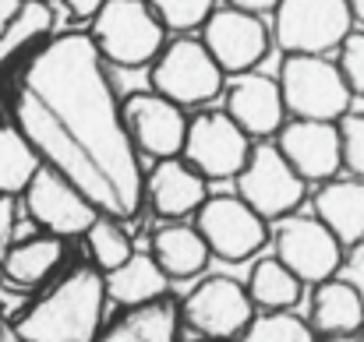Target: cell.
<instances>
[{
    "label": "cell",
    "instance_id": "cell-26",
    "mask_svg": "<svg viewBox=\"0 0 364 342\" xmlns=\"http://www.w3.org/2000/svg\"><path fill=\"white\" fill-rule=\"evenodd\" d=\"M50 32H53V7H50V0H21L18 14L0 32V57H11V53L39 43Z\"/></svg>",
    "mask_w": 364,
    "mask_h": 342
},
{
    "label": "cell",
    "instance_id": "cell-38",
    "mask_svg": "<svg viewBox=\"0 0 364 342\" xmlns=\"http://www.w3.org/2000/svg\"><path fill=\"white\" fill-rule=\"evenodd\" d=\"M358 332H361V336H364V321H361V329H358Z\"/></svg>",
    "mask_w": 364,
    "mask_h": 342
},
{
    "label": "cell",
    "instance_id": "cell-37",
    "mask_svg": "<svg viewBox=\"0 0 364 342\" xmlns=\"http://www.w3.org/2000/svg\"><path fill=\"white\" fill-rule=\"evenodd\" d=\"M350 4V14H354V21H364V0H347Z\"/></svg>",
    "mask_w": 364,
    "mask_h": 342
},
{
    "label": "cell",
    "instance_id": "cell-9",
    "mask_svg": "<svg viewBox=\"0 0 364 342\" xmlns=\"http://www.w3.org/2000/svg\"><path fill=\"white\" fill-rule=\"evenodd\" d=\"M195 226L205 236L213 258L223 261H247L269 243V219H262L237 194L205 198L195 212Z\"/></svg>",
    "mask_w": 364,
    "mask_h": 342
},
{
    "label": "cell",
    "instance_id": "cell-15",
    "mask_svg": "<svg viewBox=\"0 0 364 342\" xmlns=\"http://www.w3.org/2000/svg\"><path fill=\"white\" fill-rule=\"evenodd\" d=\"M121 110L127 134L138 152H145L152 159L181 155L184 134H188V116H184L181 103H173L159 92H141V96H131Z\"/></svg>",
    "mask_w": 364,
    "mask_h": 342
},
{
    "label": "cell",
    "instance_id": "cell-27",
    "mask_svg": "<svg viewBox=\"0 0 364 342\" xmlns=\"http://www.w3.org/2000/svg\"><path fill=\"white\" fill-rule=\"evenodd\" d=\"M244 339L251 342H311L315 339V329L308 318L294 314V307H276V311H262V314H251L247 329H244Z\"/></svg>",
    "mask_w": 364,
    "mask_h": 342
},
{
    "label": "cell",
    "instance_id": "cell-31",
    "mask_svg": "<svg viewBox=\"0 0 364 342\" xmlns=\"http://www.w3.org/2000/svg\"><path fill=\"white\" fill-rule=\"evenodd\" d=\"M336 50H340V60H336V64H340V71H343L350 92H354V96H364V35L350 28Z\"/></svg>",
    "mask_w": 364,
    "mask_h": 342
},
{
    "label": "cell",
    "instance_id": "cell-35",
    "mask_svg": "<svg viewBox=\"0 0 364 342\" xmlns=\"http://www.w3.org/2000/svg\"><path fill=\"white\" fill-rule=\"evenodd\" d=\"M279 0H230V7H241V11H255V14H265L272 11Z\"/></svg>",
    "mask_w": 364,
    "mask_h": 342
},
{
    "label": "cell",
    "instance_id": "cell-34",
    "mask_svg": "<svg viewBox=\"0 0 364 342\" xmlns=\"http://www.w3.org/2000/svg\"><path fill=\"white\" fill-rule=\"evenodd\" d=\"M64 4H68V11H71L75 18H92L107 0H64Z\"/></svg>",
    "mask_w": 364,
    "mask_h": 342
},
{
    "label": "cell",
    "instance_id": "cell-3",
    "mask_svg": "<svg viewBox=\"0 0 364 342\" xmlns=\"http://www.w3.org/2000/svg\"><path fill=\"white\" fill-rule=\"evenodd\" d=\"M276 82L287 114L304 120H340L354 99L340 64L326 53H287Z\"/></svg>",
    "mask_w": 364,
    "mask_h": 342
},
{
    "label": "cell",
    "instance_id": "cell-16",
    "mask_svg": "<svg viewBox=\"0 0 364 342\" xmlns=\"http://www.w3.org/2000/svg\"><path fill=\"white\" fill-rule=\"evenodd\" d=\"M145 198L163 219H188L209 198V187L184 155H166L156 159V170L145 180Z\"/></svg>",
    "mask_w": 364,
    "mask_h": 342
},
{
    "label": "cell",
    "instance_id": "cell-28",
    "mask_svg": "<svg viewBox=\"0 0 364 342\" xmlns=\"http://www.w3.org/2000/svg\"><path fill=\"white\" fill-rule=\"evenodd\" d=\"M85 236H89V250H92V261L100 265V268H114V265H121L124 258L131 254V240H127V233L121 229V219H114V216H96V223L85 229Z\"/></svg>",
    "mask_w": 364,
    "mask_h": 342
},
{
    "label": "cell",
    "instance_id": "cell-25",
    "mask_svg": "<svg viewBox=\"0 0 364 342\" xmlns=\"http://www.w3.org/2000/svg\"><path fill=\"white\" fill-rule=\"evenodd\" d=\"M43 166L36 148L18 127H0V194H21L32 173Z\"/></svg>",
    "mask_w": 364,
    "mask_h": 342
},
{
    "label": "cell",
    "instance_id": "cell-1",
    "mask_svg": "<svg viewBox=\"0 0 364 342\" xmlns=\"http://www.w3.org/2000/svg\"><path fill=\"white\" fill-rule=\"evenodd\" d=\"M7 106L43 166L71 180L103 216L127 223L141 212L145 177L89 32L57 35L28 53L7 85Z\"/></svg>",
    "mask_w": 364,
    "mask_h": 342
},
{
    "label": "cell",
    "instance_id": "cell-21",
    "mask_svg": "<svg viewBox=\"0 0 364 342\" xmlns=\"http://www.w3.org/2000/svg\"><path fill=\"white\" fill-rule=\"evenodd\" d=\"M315 216L333 229L340 243H354L364 236V180H322L315 194Z\"/></svg>",
    "mask_w": 364,
    "mask_h": 342
},
{
    "label": "cell",
    "instance_id": "cell-18",
    "mask_svg": "<svg viewBox=\"0 0 364 342\" xmlns=\"http://www.w3.org/2000/svg\"><path fill=\"white\" fill-rule=\"evenodd\" d=\"M311 329L322 336H354L364 321V297L340 275H329L322 282H315L311 293V314H308Z\"/></svg>",
    "mask_w": 364,
    "mask_h": 342
},
{
    "label": "cell",
    "instance_id": "cell-30",
    "mask_svg": "<svg viewBox=\"0 0 364 342\" xmlns=\"http://www.w3.org/2000/svg\"><path fill=\"white\" fill-rule=\"evenodd\" d=\"M340 127V148H343V166L364 180V114H347L336 120Z\"/></svg>",
    "mask_w": 364,
    "mask_h": 342
},
{
    "label": "cell",
    "instance_id": "cell-5",
    "mask_svg": "<svg viewBox=\"0 0 364 342\" xmlns=\"http://www.w3.org/2000/svg\"><path fill=\"white\" fill-rule=\"evenodd\" d=\"M272 35L283 53H329L354 28L347 0H279Z\"/></svg>",
    "mask_w": 364,
    "mask_h": 342
},
{
    "label": "cell",
    "instance_id": "cell-29",
    "mask_svg": "<svg viewBox=\"0 0 364 342\" xmlns=\"http://www.w3.org/2000/svg\"><path fill=\"white\" fill-rule=\"evenodd\" d=\"M152 7V14L163 21V28H173V32H191V28H202L205 18L213 14L216 0H145Z\"/></svg>",
    "mask_w": 364,
    "mask_h": 342
},
{
    "label": "cell",
    "instance_id": "cell-32",
    "mask_svg": "<svg viewBox=\"0 0 364 342\" xmlns=\"http://www.w3.org/2000/svg\"><path fill=\"white\" fill-rule=\"evenodd\" d=\"M336 275H340V279H347V282H350V286L364 297V236L361 240H354V243H350V250L340 258Z\"/></svg>",
    "mask_w": 364,
    "mask_h": 342
},
{
    "label": "cell",
    "instance_id": "cell-20",
    "mask_svg": "<svg viewBox=\"0 0 364 342\" xmlns=\"http://www.w3.org/2000/svg\"><path fill=\"white\" fill-rule=\"evenodd\" d=\"M152 258L170 279H191L209 265L213 250L198 226H188L184 219H170L163 229L152 233Z\"/></svg>",
    "mask_w": 364,
    "mask_h": 342
},
{
    "label": "cell",
    "instance_id": "cell-13",
    "mask_svg": "<svg viewBox=\"0 0 364 342\" xmlns=\"http://www.w3.org/2000/svg\"><path fill=\"white\" fill-rule=\"evenodd\" d=\"M21 194H25V212L46 233L57 236H85V229L100 216V209L50 166H39Z\"/></svg>",
    "mask_w": 364,
    "mask_h": 342
},
{
    "label": "cell",
    "instance_id": "cell-12",
    "mask_svg": "<svg viewBox=\"0 0 364 342\" xmlns=\"http://www.w3.org/2000/svg\"><path fill=\"white\" fill-rule=\"evenodd\" d=\"M202 43L213 53V60L223 67V75H244L265 60L272 35L255 11L213 7V14L202 25Z\"/></svg>",
    "mask_w": 364,
    "mask_h": 342
},
{
    "label": "cell",
    "instance_id": "cell-6",
    "mask_svg": "<svg viewBox=\"0 0 364 342\" xmlns=\"http://www.w3.org/2000/svg\"><path fill=\"white\" fill-rule=\"evenodd\" d=\"M152 89L181 106H202L220 96L223 67L202 39H173L152 60Z\"/></svg>",
    "mask_w": 364,
    "mask_h": 342
},
{
    "label": "cell",
    "instance_id": "cell-7",
    "mask_svg": "<svg viewBox=\"0 0 364 342\" xmlns=\"http://www.w3.org/2000/svg\"><path fill=\"white\" fill-rule=\"evenodd\" d=\"M234 180H237V198H244L262 219H279L287 212H297L308 184L276 145H255Z\"/></svg>",
    "mask_w": 364,
    "mask_h": 342
},
{
    "label": "cell",
    "instance_id": "cell-23",
    "mask_svg": "<svg viewBox=\"0 0 364 342\" xmlns=\"http://www.w3.org/2000/svg\"><path fill=\"white\" fill-rule=\"evenodd\" d=\"M60 261H64V240L50 233V236H32V240L7 247L0 272L14 286H39L60 268Z\"/></svg>",
    "mask_w": 364,
    "mask_h": 342
},
{
    "label": "cell",
    "instance_id": "cell-4",
    "mask_svg": "<svg viewBox=\"0 0 364 342\" xmlns=\"http://www.w3.org/2000/svg\"><path fill=\"white\" fill-rule=\"evenodd\" d=\"M89 35H92L100 57L117 67L152 64L166 43V28L145 0H107L92 14Z\"/></svg>",
    "mask_w": 364,
    "mask_h": 342
},
{
    "label": "cell",
    "instance_id": "cell-10",
    "mask_svg": "<svg viewBox=\"0 0 364 342\" xmlns=\"http://www.w3.org/2000/svg\"><path fill=\"white\" fill-rule=\"evenodd\" d=\"M251 152V134L237 127V120L220 110L198 114L188 120V134H184V148L181 155L205 177V180H230L241 173Z\"/></svg>",
    "mask_w": 364,
    "mask_h": 342
},
{
    "label": "cell",
    "instance_id": "cell-24",
    "mask_svg": "<svg viewBox=\"0 0 364 342\" xmlns=\"http://www.w3.org/2000/svg\"><path fill=\"white\" fill-rule=\"evenodd\" d=\"M304 293V282L279 261V258H262L251 275H247V297L255 307L262 311H276V307H297Z\"/></svg>",
    "mask_w": 364,
    "mask_h": 342
},
{
    "label": "cell",
    "instance_id": "cell-22",
    "mask_svg": "<svg viewBox=\"0 0 364 342\" xmlns=\"http://www.w3.org/2000/svg\"><path fill=\"white\" fill-rule=\"evenodd\" d=\"M166 282L170 275L159 268V261L152 254H127L121 265L107 268V297L117 300V304H138V300H149V297H163L166 293Z\"/></svg>",
    "mask_w": 364,
    "mask_h": 342
},
{
    "label": "cell",
    "instance_id": "cell-36",
    "mask_svg": "<svg viewBox=\"0 0 364 342\" xmlns=\"http://www.w3.org/2000/svg\"><path fill=\"white\" fill-rule=\"evenodd\" d=\"M18 7H21V0H0V32H4L7 21L18 14Z\"/></svg>",
    "mask_w": 364,
    "mask_h": 342
},
{
    "label": "cell",
    "instance_id": "cell-19",
    "mask_svg": "<svg viewBox=\"0 0 364 342\" xmlns=\"http://www.w3.org/2000/svg\"><path fill=\"white\" fill-rule=\"evenodd\" d=\"M181 314L177 307L163 297H149L138 304H124V311L110 321L107 339L110 342H170L177 339Z\"/></svg>",
    "mask_w": 364,
    "mask_h": 342
},
{
    "label": "cell",
    "instance_id": "cell-17",
    "mask_svg": "<svg viewBox=\"0 0 364 342\" xmlns=\"http://www.w3.org/2000/svg\"><path fill=\"white\" fill-rule=\"evenodd\" d=\"M227 114L237 120V127L247 131L251 138H269L283 127V92L279 82L269 75L244 71L237 82L227 89Z\"/></svg>",
    "mask_w": 364,
    "mask_h": 342
},
{
    "label": "cell",
    "instance_id": "cell-8",
    "mask_svg": "<svg viewBox=\"0 0 364 342\" xmlns=\"http://www.w3.org/2000/svg\"><path fill=\"white\" fill-rule=\"evenodd\" d=\"M269 240L276 243V258L304 282L315 286L329 275H336L340 258H343V243L333 236V229L326 226L318 216H279L276 229L269 233Z\"/></svg>",
    "mask_w": 364,
    "mask_h": 342
},
{
    "label": "cell",
    "instance_id": "cell-14",
    "mask_svg": "<svg viewBox=\"0 0 364 342\" xmlns=\"http://www.w3.org/2000/svg\"><path fill=\"white\" fill-rule=\"evenodd\" d=\"M276 148L287 155V162L308 180L322 184L333 180L343 166V148H340V127L336 120H304L294 116L276 131Z\"/></svg>",
    "mask_w": 364,
    "mask_h": 342
},
{
    "label": "cell",
    "instance_id": "cell-33",
    "mask_svg": "<svg viewBox=\"0 0 364 342\" xmlns=\"http://www.w3.org/2000/svg\"><path fill=\"white\" fill-rule=\"evenodd\" d=\"M11 229H14V202L11 194H0V247L7 243Z\"/></svg>",
    "mask_w": 364,
    "mask_h": 342
},
{
    "label": "cell",
    "instance_id": "cell-2",
    "mask_svg": "<svg viewBox=\"0 0 364 342\" xmlns=\"http://www.w3.org/2000/svg\"><path fill=\"white\" fill-rule=\"evenodd\" d=\"M103 275L96 268H78L18 318L14 336L28 342H89L103 329Z\"/></svg>",
    "mask_w": 364,
    "mask_h": 342
},
{
    "label": "cell",
    "instance_id": "cell-11",
    "mask_svg": "<svg viewBox=\"0 0 364 342\" xmlns=\"http://www.w3.org/2000/svg\"><path fill=\"white\" fill-rule=\"evenodd\" d=\"M184 325H191L195 336L205 339H234L244 336L255 304L247 297V286H241L230 275H209L202 279L181 304Z\"/></svg>",
    "mask_w": 364,
    "mask_h": 342
}]
</instances>
